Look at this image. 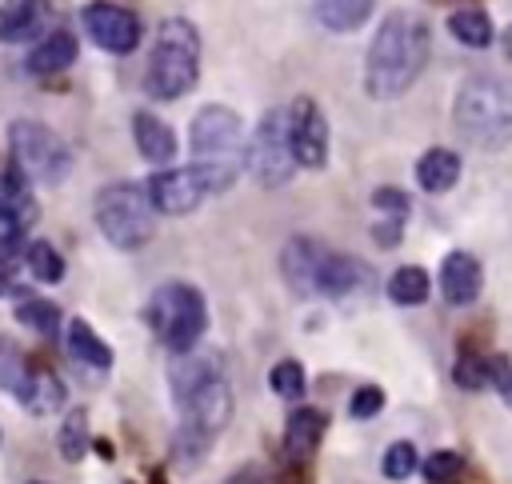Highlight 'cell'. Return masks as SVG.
I'll return each mask as SVG.
<instances>
[{"label":"cell","mask_w":512,"mask_h":484,"mask_svg":"<svg viewBox=\"0 0 512 484\" xmlns=\"http://www.w3.org/2000/svg\"><path fill=\"white\" fill-rule=\"evenodd\" d=\"M80 20H84V32H88L104 52L128 56V52H136V44H140V20H136V12H128L124 4L92 0V4H84Z\"/></svg>","instance_id":"11"},{"label":"cell","mask_w":512,"mask_h":484,"mask_svg":"<svg viewBox=\"0 0 512 484\" xmlns=\"http://www.w3.org/2000/svg\"><path fill=\"white\" fill-rule=\"evenodd\" d=\"M324 428H328V416L320 408H296L288 416V424H284V456L292 464H304L320 448Z\"/></svg>","instance_id":"17"},{"label":"cell","mask_w":512,"mask_h":484,"mask_svg":"<svg viewBox=\"0 0 512 484\" xmlns=\"http://www.w3.org/2000/svg\"><path fill=\"white\" fill-rule=\"evenodd\" d=\"M0 292H8V276H4V264H0Z\"/></svg>","instance_id":"40"},{"label":"cell","mask_w":512,"mask_h":484,"mask_svg":"<svg viewBox=\"0 0 512 484\" xmlns=\"http://www.w3.org/2000/svg\"><path fill=\"white\" fill-rule=\"evenodd\" d=\"M268 384H272V392H276V396L296 400V396H304L308 376H304V368H300L296 360H280V364L268 372Z\"/></svg>","instance_id":"32"},{"label":"cell","mask_w":512,"mask_h":484,"mask_svg":"<svg viewBox=\"0 0 512 484\" xmlns=\"http://www.w3.org/2000/svg\"><path fill=\"white\" fill-rule=\"evenodd\" d=\"M312 8L328 32H356L372 16L376 0H312Z\"/></svg>","instance_id":"23"},{"label":"cell","mask_w":512,"mask_h":484,"mask_svg":"<svg viewBox=\"0 0 512 484\" xmlns=\"http://www.w3.org/2000/svg\"><path fill=\"white\" fill-rule=\"evenodd\" d=\"M196 76H200V32L192 20L168 16L156 28L144 88L152 100H180L184 92L196 88Z\"/></svg>","instance_id":"4"},{"label":"cell","mask_w":512,"mask_h":484,"mask_svg":"<svg viewBox=\"0 0 512 484\" xmlns=\"http://www.w3.org/2000/svg\"><path fill=\"white\" fill-rule=\"evenodd\" d=\"M28 484H48V480H28Z\"/></svg>","instance_id":"41"},{"label":"cell","mask_w":512,"mask_h":484,"mask_svg":"<svg viewBox=\"0 0 512 484\" xmlns=\"http://www.w3.org/2000/svg\"><path fill=\"white\" fill-rule=\"evenodd\" d=\"M452 380L464 388V392H480L492 384V356H480V352H460V360L452 364Z\"/></svg>","instance_id":"29"},{"label":"cell","mask_w":512,"mask_h":484,"mask_svg":"<svg viewBox=\"0 0 512 484\" xmlns=\"http://www.w3.org/2000/svg\"><path fill=\"white\" fill-rule=\"evenodd\" d=\"M480 288H484L480 260L472 252H460V248L448 252L444 264H440V292H444V300L456 304V308H464V304H472L480 296Z\"/></svg>","instance_id":"14"},{"label":"cell","mask_w":512,"mask_h":484,"mask_svg":"<svg viewBox=\"0 0 512 484\" xmlns=\"http://www.w3.org/2000/svg\"><path fill=\"white\" fill-rule=\"evenodd\" d=\"M92 212H96V224H100L104 240H108L112 248H124V252L148 244V236H152V228H156V204H152L148 188H140V184H132V180L104 184V188L96 192Z\"/></svg>","instance_id":"5"},{"label":"cell","mask_w":512,"mask_h":484,"mask_svg":"<svg viewBox=\"0 0 512 484\" xmlns=\"http://www.w3.org/2000/svg\"><path fill=\"white\" fill-rule=\"evenodd\" d=\"M64 344H68L72 360H80L88 368H112V348L96 336V328L88 320H72L64 332Z\"/></svg>","instance_id":"24"},{"label":"cell","mask_w":512,"mask_h":484,"mask_svg":"<svg viewBox=\"0 0 512 484\" xmlns=\"http://www.w3.org/2000/svg\"><path fill=\"white\" fill-rule=\"evenodd\" d=\"M24 264H28V272H32L40 284L64 280V256H60L48 240H32V244L24 248Z\"/></svg>","instance_id":"27"},{"label":"cell","mask_w":512,"mask_h":484,"mask_svg":"<svg viewBox=\"0 0 512 484\" xmlns=\"http://www.w3.org/2000/svg\"><path fill=\"white\" fill-rule=\"evenodd\" d=\"M380 408H384V388H380V384H360V388L352 392V400H348L352 420H372Z\"/></svg>","instance_id":"36"},{"label":"cell","mask_w":512,"mask_h":484,"mask_svg":"<svg viewBox=\"0 0 512 484\" xmlns=\"http://www.w3.org/2000/svg\"><path fill=\"white\" fill-rule=\"evenodd\" d=\"M172 404L180 408L172 452L180 468H196V460L216 444L232 416V388L224 376V360L216 352H180L172 360Z\"/></svg>","instance_id":"1"},{"label":"cell","mask_w":512,"mask_h":484,"mask_svg":"<svg viewBox=\"0 0 512 484\" xmlns=\"http://www.w3.org/2000/svg\"><path fill=\"white\" fill-rule=\"evenodd\" d=\"M492 384H496L500 400L512 408V364H508V356H492Z\"/></svg>","instance_id":"37"},{"label":"cell","mask_w":512,"mask_h":484,"mask_svg":"<svg viewBox=\"0 0 512 484\" xmlns=\"http://www.w3.org/2000/svg\"><path fill=\"white\" fill-rule=\"evenodd\" d=\"M288 144L300 168H324L328 160V120L312 96H296L288 108Z\"/></svg>","instance_id":"12"},{"label":"cell","mask_w":512,"mask_h":484,"mask_svg":"<svg viewBox=\"0 0 512 484\" xmlns=\"http://www.w3.org/2000/svg\"><path fill=\"white\" fill-rule=\"evenodd\" d=\"M432 56V28L420 12H388L368 44L364 56V92L372 100H396L404 96Z\"/></svg>","instance_id":"2"},{"label":"cell","mask_w":512,"mask_h":484,"mask_svg":"<svg viewBox=\"0 0 512 484\" xmlns=\"http://www.w3.org/2000/svg\"><path fill=\"white\" fill-rule=\"evenodd\" d=\"M132 136H136V152L156 164V168H168L176 160V132L156 116V112H136L132 116Z\"/></svg>","instance_id":"16"},{"label":"cell","mask_w":512,"mask_h":484,"mask_svg":"<svg viewBox=\"0 0 512 484\" xmlns=\"http://www.w3.org/2000/svg\"><path fill=\"white\" fill-rule=\"evenodd\" d=\"M236 176H240V168H232V164H188V168H164V172H156L144 188H148L156 212L184 216V212L200 208L204 196H216V192L232 188Z\"/></svg>","instance_id":"7"},{"label":"cell","mask_w":512,"mask_h":484,"mask_svg":"<svg viewBox=\"0 0 512 484\" xmlns=\"http://www.w3.org/2000/svg\"><path fill=\"white\" fill-rule=\"evenodd\" d=\"M448 32L464 44V48H488L492 44V20L484 8H460L448 16Z\"/></svg>","instance_id":"26"},{"label":"cell","mask_w":512,"mask_h":484,"mask_svg":"<svg viewBox=\"0 0 512 484\" xmlns=\"http://www.w3.org/2000/svg\"><path fill=\"white\" fill-rule=\"evenodd\" d=\"M48 20H52L48 0H8L0 8V40H8V44L40 40V36H48Z\"/></svg>","instance_id":"15"},{"label":"cell","mask_w":512,"mask_h":484,"mask_svg":"<svg viewBox=\"0 0 512 484\" xmlns=\"http://www.w3.org/2000/svg\"><path fill=\"white\" fill-rule=\"evenodd\" d=\"M452 124L476 148L496 152V148L512 144V76H504V72H472L456 88Z\"/></svg>","instance_id":"3"},{"label":"cell","mask_w":512,"mask_h":484,"mask_svg":"<svg viewBox=\"0 0 512 484\" xmlns=\"http://www.w3.org/2000/svg\"><path fill=\"white\" fill-rule=\"evenodd\" d=\"M84 448H88V412L84 408H72L68 420L60 424V456L68 464H76L84 456Z\"/></svg>","instance_id":"31"},{"label":"cell","mask_w":512,"mask_h":484,"mask_svg":"<svg viewBox=\"0 0 512 484\" xmlns=\"http://www.w3.org/2000/svg\"><path fill=\"white\" fill-rule=\"evenodd\" d=\"M24 228H28V220L4 200V192H0V256H8V252H16V244L24 240Z\"/></svg>","instance_id":"35"},{"label":"cell","mask_w":512,"mask_h":484,"mask_svg":"<svg viewBox=\"0 0 512 484\" xmlns=\"http://www.w3.org/2000/svg\"><path fill=\"white\" fill-rule=\"evenodd\" d=\"M60 404H64V384L56 380V372H36V384H32L24 408L36 412V416H48V412H56Z\"/></svg>","instance_id":"30"},{"label":"cell","mask_w":512,"mask_h":484,"mask_svg":"<svg viewBox=\"0 0 512 484\" xmlns=\"http://www.w3.org/2000/svg\"><path fill=\"white\" fill-rule=\"evenodd\" d=\"M460 468H464V456L452 452V448H436V452L424 460V476H428V484H448V480L460 476Z\"/></svg>","instance_id":"34"},{"label":"cell","mask_w":512,"mask_h":484,"mask_svg":"<svg viewBox=\"0 0 512 484\" xmlns=\"http://www.w3.org/2000/svg\"><path fill=\"white\" fill-rule=\"evenodd\" d=\"M8 148H12V164H20L28 172V180L36 184H60L72 172V152L68 144L40 120H12L8 124Z\"/></svg>","instance_id":"8"},{"label":"cell","mask_w":512,"mask_h":484,"mask_svg":"<svg viewBox=\"0 0 512 484\" xmlns=\"http://www.w3.org/2000/svg\"><path fill=\"white\" fill-rule=\"evenodd\" d=\"M144 320H148V328L156 332L160 344H168L172 352H192L196 340L208 328V304L192 284L172 280V284H160L148 296Z\"/></svg>","instance_id":"6"},{"label":"cell","mask_w":512,"mask_h":484,"mask_svg":"<svg viewBox=\"0 0 512 484\" xmlns=\"http://www.w3.org/2000/svg\"><path fill=\"white\" fill-rule=\"evenodd\" d=\"M224 484H272V480H268V476H264L256 464H244V468H240V472H232Z\"/></svg>","instance_id":"38"},{"label":"cell","mask_w":512,"mask_h":484,"mask_svg":"<svg viewBox=\"0 0 512 484\" xmlns=\"http://www.w3.org/2000/svg\"><path fill=\"white\" fill-rule=\"evenodd\" d=\"M500 48H504V56H508V60H512V24H508V28H504V36H500Z\"/></svg>","instance_id":"39"},{"label":"cell","mask_w":512,"mask_h":484,"mask_svg":"<svg viewBox=\"0 0 512 484\" xmlns=\"http://www.w3.org/2000/svg\"><path fill=\"white\" fill-rule=\"evenodd\" d=\"M372 276H368V268L356 260V256H348V252H328V260H324V268H320V296H348V292H356V288H364Z\"/></svg>","instance_id":"20"},{"label":"cell","mask_w":512,"mask_h":484,"mask_svg":"<svg viewBox=\"0 0 512 484\" xmlns=\"http://www.w3.org/2000/svg\"><path fill=\"white\" fill-rule=\"evenodd\" d=\"M372 208H376V216H380V220L372 224V236H376L380 248H392V244L400 240V228H404L408 212H412L408 192H400V188H376V192H372Z\"/></svg>","instance_id":"18"},{"label":"cell","mask_w":512,"mask_h":484,"mask_svg":"<svg viewBox=\"0 0 512 484\" xmlns=\"http://www.w3.org/2000/svg\"><path fill=\"white\" fill-rule=\"evenodd\" d=\"M76 52H80V44H76L72 32H48V36L36 40V48L28 52L24 64H28L32 76H56L76 60Z\"/></svg>","instance_id":"19"},{"label":"cell","mask_w":512,"mask_h":484,"mask_svg":"<svg viewBox=\"0 0 512 484\" xmlns=\"http://www.w3.org/2000/svg\"><path fill=\"white\" fill-rule=\"evenodd\" d=\"M460 180V156L452 148H428L416 160V184L424 192H448Z\"/></svg>","instance_id":"21"},{"label":"cell","mask_w":512,"mask_h":484,"mask_svg":"<svg viewBox=\"0 0 512 484\" xmlns=\"http://www.w3.org/2000/svg\"><path fill=\"white\" fill-rule=\"evenodd\" d=\"M428 272L424 268H416V264H404V268H396L392 276H388V300L392 304H400V308H416V304H424L428 300Z\"/></svg>","instance_id":"25"},{"label":"cell","mask_w":512,"mask_h":484,"mask_svg":"<svg viewBox=\"0 0 512 484\" xmlns=\"http://www.w3.org/2000/svg\"><path fill=\"white\" fill-rule=\"evenodd\" d=\"M16 320L24 328H32L36 336H48V340L60 332V308L48 304V300H36V296H28V300L16 304Z\"/></svg>","instance_id":"28"},{"label":"cell","mask_w":512,"mask_h":484,"mask_svg":"<svg viewBox=\"0 0 512 484\" xmlns=\"http://www.w3.org/2000/svg\"><path fill=\"white\" fill-rule=\"evenodd\" d=\"M32 384H36V368L24 360V352L8 336H0V388L24 404L28 392H32Z\"/></svg>","instance_id":"22"},{"label":"cell","mask_w":512,"mask_h":484,"mask_svg":"<svg viewBox=\"0 0 512 484\" xmlns=\"http://www.w3.org/2000/svg\"><path fill=\"white\" fill-rule=\"evenodd\" d=\"M324 260H328V248L320 240L296 236L280 252V272H284V280H288L292 292L312 296V292H320V268H324Z\"/></svg>","instance_id":"13"},{"label":"cell","mask_w":512,"mask_h":484,"mask_svg":"<svg viewBox=\"0 0 512 484\" xmlns=\"http://www.w3.org/2000/svg\"><path fill=\"white\" fill-rule=\"evenodd\" d=\"M248 168L264 188L288 184V176L296 168V156H292V144H288V112L276 108V112L260 116V124L248 140Z\"/></svg>","instance_id":"10"},{"label":"cell","mask_w":512,"mask_h":484,"mask_svg":"<svg viewBox=\"0 0 512 484\" xmlns=\"http://www.w3.org/2000/svg\"><path fill=\"white\" fill-rule=\"evenodd\" d=\"M416 464H420V456H416V448L408 444V440H396V444H388V452H384V476L388 480H408L412 472H416Z\"/></svg>","instance_id":"33"},{"label":"cell","mask_w":512,"mask_h":484,"mask_svg":"<svg viewBox=\"0 0 512 484\" xmlns=\"http://www.w3.org/2000/svg\"><path fill=\"white\" fill-rule=\"evenodd\" d=\"M192 164H232L240 168V116L228 104H208L188 128Z\"/></svg>","instance_id":"9"}]
</instances>
